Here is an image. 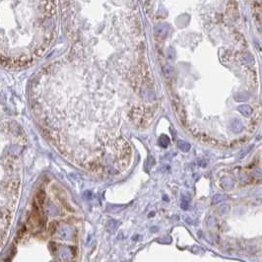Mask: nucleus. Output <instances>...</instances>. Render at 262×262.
Returning a JSON list of instances; mask_svg holds the SVG:
<instances>
[{
	"instance_id": "1",
	"label": "nucleus",
	"mask_w": 262,
	"mask_h": 262,
	"mask_svg": "<svg viewBox=\"0 0 262 262\" xmlns=\"http://www.w3.org/2000/svg\"><path fill=\"white\" fill-rule=\"evenodd\" d=\"M238 110L241 112V113L242 115H244V117H250V115L252 114V107H249V106H246V104H241V106H239L238 107Z\"/></svg>"
},
{
	"instance_id": "2",
	"label": "nucleus",
	"mask_w": 262,
	"mask_h": 262,
	"mask_svg": "<svg viewBox=\"0 0 262 262\" xmlns=\"http://www.w3.org/2000/svg\"><path fill=\"white\" fill-rule=\"evenodd\" d=\"M232 128H233L234 132H239L241 131L243 128V124L241 120H238V119H235V120L232 122Z\"/></svg>"
},
{
	"instance_id": "3",
	"label": "nucleus",
	"mask_w": 262,
	"mask_h": 262,
	"mask_svg": "<svg viewBox=\"0 0 262 262\" xmlns=\"http://www.w3.org/2000/svg\"><path fill=\"white\" fill-rule=\"evenodd\" d=\"M159 144L164 148L168 147V145L170 144V138H168V136H165V135L161 136L160 139H159Z\"/></svg>"
},
{
	"instance_id": "4",
	"label": "nucleus",
	"mask_w": 262,
	"mask_h": 262,
	"mask_svg": "<svg viewBox=\"0 0 262 262\" xmlns=\"http://www.w3.org/2000/svg\"><path fill=\"white\" fill-rule=\"evenodd\" d=\"M177 145H178V148L183 152L189 151V149H190V145L188 143H186V142H184V141H178Z\"/></svg>"
}]
</instances>
